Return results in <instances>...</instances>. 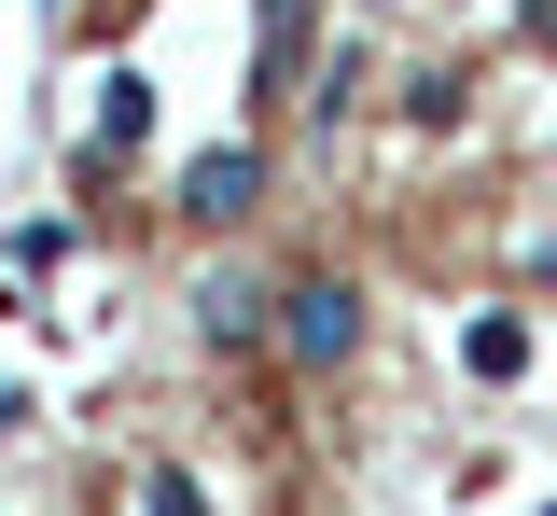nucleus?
<instances>
[{
  "instance_id": "8",
  "label": "nucleus",
  "mask_w": 557,
  "mask_h": 516,
  "mask_svg": "<svg viewBox=\"0 0 557 516\" xmlns=\"http://www.w3.org/2000/svg\"><path fill=\"white\" fill-rule=\"evenodd\" d=\"M307 112H321V126H335V112H362V42H335V57L307 71Z\"/></svg>"
},
{
  "instance_id": "10",
  "label": "nucleus",
  "mask_w": 557,
  "mask_h": 516,
  "mask_svg": "<svg viewBox=\"0 0 557 516\" xmlns=\"http://www.w3.org/2000/svg\"><path fill=\"white\" fill-rule=\"evenodd\" d=\"M0 433H28V377H0Z\"/></svg>"
},
{
  "instance_id": "5",
  "label": "nucleus",
  "mask_w": 557,
  "mask_h": 516,
  "mask_svg": "<svg viewBox=\"0 0 557 516\" xmlns=\"http://www.w3.org/2000/svg\"><path fill=\"white\" fill-rule=\"evenodd\" d=\"M460 364H474L487 391H502V377H530V321H516V307H487L474 335H460Z\"/></svg>"
},
{
  "instance_id": "11",
  "label": "nucleus",
  "mask_w": 557,
  "mask_h": 516,
  "mask_svg": "<svg viewBox=\"0 0 557 516\" xmlns=\"http://www.w3.org/2000/svg\"><path fill=\"white\" fill-rule=\"evenodd\" d=\"M516 28H530V42H557V0H516Z\"/></svg>"
},
{
  "instance_id": "1",
  "label": "nucleus",
  "mask_w": 557,
  "mask_h": 516,
  "mask_svg": "<svg viewBox=\"0 0 557 516\" xmlns=\"http://www.w3.org/2000/svg\"><path fill=\"white\" fill-rule=\"evenodd\" d=\"M348 349H362V280H348V266H293V280H278V364L335 377Z\"/></svg>"
},
{
  "instance_id": "4",
  "label": "nucleus",
  "mask_w": 557,
  "mask_h": 516,
  "mask_svg": "<svg viewBox=\"0 0 557 516\" xmlns=\"http://www.w3.org/2000/svg\"><path fill=\"white\" fill-rule=\"evenodd\" d=\"M307 28H321V0H265V98H307Z\"/></svg>"
},
{
  "instance_id": "7",
  "label": "nucleus",
  "mask_w": 557,
  "mask_h": 516,
  "mask_svg": "<svg viewBox=\"0 0 557 516\" xmlns=\"http://www.w3.org/2000/svg\"><path fill=\"white\" fill-rule=\"evenodd\" d=\"M139 126H153V84L112 71V84H98V168H112V153H139Z\"/></svg>"
},
{
  "instance_id": "6",
  "label": "nucleus",
  "mask_w": 557,
  "mask_h": 516,
  "mask_svg": "<svg viewBox=\"0 0 557 516\" xmlns=\"http://www.w3.org/2000/svg\"><path fill=\"white\" fill-rule=\"evenodd\" d=\"M460 98H474L460 57H418V71H405V126H460Z\"/></svg>"
},
{
  "instance_id": "9",
  "label": "nucleus",
  "mask_w": 557,
  "mask_h": 516,
  "mask_svg": "<svg viewBox=\"0 0 557 516\" xmlns=\"http://www.w3.org/2000/svg\"><path fill=\"white\" fill-rule=\"evenodd\" d=\"M139 516H209V489L182 475V460H153V475H139Z\"/></svg>"
},
{
  "instance_id": "3",
  "label": "nucleus",
  "mask_w": 557,
  "mask_h": 516,
  "mask_svg": "<svg viewBox=\"0 0 557 516\" xmlns=\"http://www.w3.org/2000/svg\"><path fill=\"white\" fill-rule=\"evenodd\" d=\"M196 335H209V349H278V280H209Z\"/></svg>"
},
{
  "instance_id": "2",
  "label": "nucleus",
  "mask_w": 557,
  "mask_h": 516,
  "mask_svg": "<svg viewBox=\"0 0 557 516\" xmlns=\"http://www.w3.org/2000/svg\"><path fill=\"white\" fill-rule=\"evenodd\" d=\"M182 210H196V223H237V210H265V140H209L196 168H182Z\"/></svg>"
}]
</instances>
